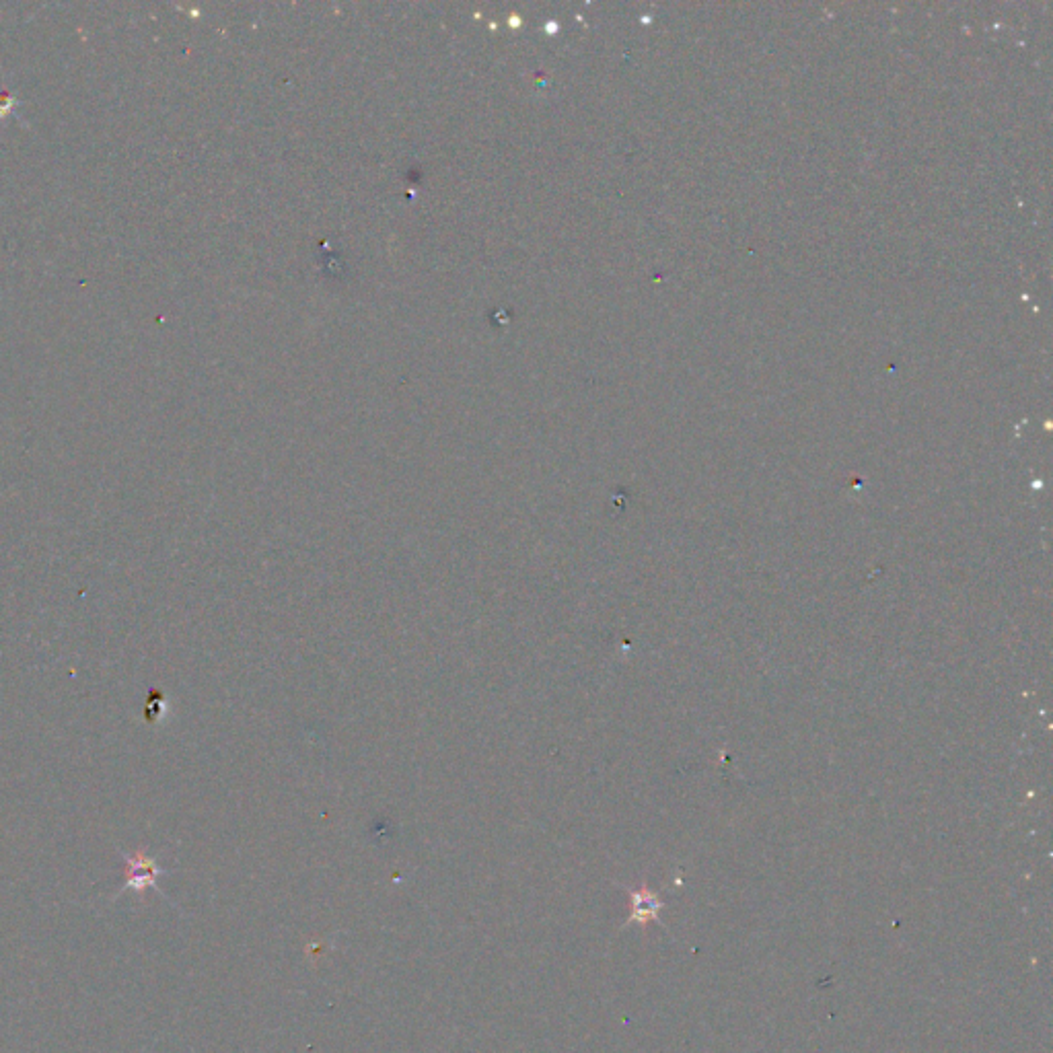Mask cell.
Wrapping results in <instances>:
<instances>
[{"instance_id":"1","label":"cell","mask_w":1053,"mask_h":1053,"mask_svg":"<svg viewBox=\"0 0 1053 1053\" xmlns=\"http://www.w3.org/2000/svg\"><path fill=\"white\" fill-rule=\"evenodd\" d=\"M124 862H126L124 864V877H126L124 889H132L138 895H142L147 889H155L157 879L165 873V870L144 850L124 854Z\"/></svg>"}]
</instances>
